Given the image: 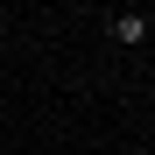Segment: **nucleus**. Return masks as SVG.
<instances>
[{
    "label": "nucleus",
    "instance_id": "nucleus-1",
    "mask_svg": "<svg viewBox=\"0 0 155 155\" xmlns=\"http://www.w3.org/2000/svg\"><path fill=\"white\" fill-rule=\"evenodd\" d=\"M113 42H148V14H113Z\"/></svg>",
    "mask_w": 155,
    "mask_h": 155
}]
</instances>
